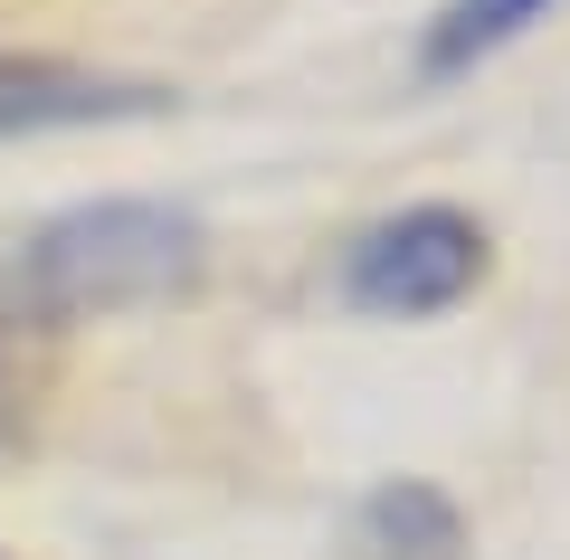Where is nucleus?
<instances>
[{
  "mask_svg": "<svg viewBox=\"0 0 570 560\" xmlns=\"http://www.w3.org/2000/svg\"><path fill=\"white\" fill-rule=\"evenodd\" d=\"M200 276V219L163 200H96L67 209L29 238V257L10 266V295L39 323L77 314H124V304H163Z\"/></svg>",
  "mask_w": 570,
  "mask_h": 560,
  "instance_id": "1",
  "label": "nucleus"
},
{
  "mask_svg": "<svg viewBox=\"0 0 570 560\" xmlns=\"http://www.w3.org/2000/svg\"><path fill=\"white\" fill-rule=\"evenodd\" d=\"M475 276H485V228H475L466 209H448V200L371 219L362 238L343 247V295L362 304V314H390V323L448 314Z\"/></svg>",
  "mask_w": 570,
  "mask_h": 560,
  "instance_id": "2",
  "label": "nucleus"
},
{
  "mask_svg": "<svg viewBox=\"0 0 570 560\" xmlns=\"http://www.w3.org/2000/svg\"><path fill=\"white\" fill-rule=\"evenodd\" d=\"M153 105H163V86L96 77V67H67V58H0V143L67 134V124H124V115H153Z\"/></svg>",
  "mask_w": 570,
  "mask_h": 560,
  "instance_id": "3",
  "label": "nucleus"
},
{
  "mask_svg": "<svg viewBox=\"0 0 570 560\" xmlns=\"http://www.w3.org/2000/svg\"><path fill=\"white\" fill-rule=\"evenodd\" d=\"M352 551L362 560H466V522L438 484H381L352 513Z\"/></svg>",
  "mask_w": 570,
  "mask_h": 560,
  "instance_id": "4",
  "label": "nucleus"
},
{
  "mask_svg": "<svg viewBox=\"0 0 570 560\" xmlns=\"http://www.w3.org/2000/svg\"><path fill=\"white\" fill-rule=\"evenodd\" d=\"M561 0H448L438 20H428V39H419V67L428 77H466V67H485V58H504L523 29H542Z\"/></svg>",
  "mask_w": 570,
  "mask_h": 560,
  "instance_id": "5",
  "label": "nucleus"
}]
</instances>
